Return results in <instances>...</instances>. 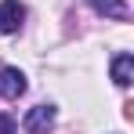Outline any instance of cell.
<instances>
[{
    "label": "cell",
    "mask_w": 134,
    "mask_h": 134,
    "mask_svg": "<svg viewBox=\"0 0 134 134\" xmlns=\"http://www.w3.org/2000/svg\"><path fill=\"white\" fill-rule=\"evenodd\" d=\"M131 80H134V54H116L112 58V83L131 87Z\"/></svg>",
    "instance_id": "4"
},
{
    "label": "cell",
    "mask_w": 134,
    "mask_h": 134,
    "mask_svg": "<svg viewBox=\"0 0 134 134\" xmlns=\"http://www.w3.org/2000/svg\"><path fill=\"white\" fill-rule=\"evenodd\" d=\"M0 134H15V120L11 116H0Z\"/></svg>",
    "instance_id": "6"
},
{
    "label": "cell",
    "mask_w": 134,
    "mask_h": 134,
    "mask_svg": "<svg viewBox=\"0 0 134 134\" xmlns=\"http://www.w3.org/2000/svg\"><path fill=\"white\" fill-rule=\"evenodd\" d=\"M22 18H25V7L18 0H4L0 4V33H18Z\"/></svg>",
    "instance_id": "3"
},
{
    "label": "cell",
    "mask_w": 134,
    "mask_h": 134,
    "mask_svg": "<svg viewBox=\"0 0 134 134\" xmlns=\"http://www.w3.org/2000/svg\"><path fill=\"white\" fill-rule=\"evenodd\" d=\"M22 127L29 134H47L54 127V105H36V109H29L25 120H22Z\"/></svg>",
    "instance_id": "1"
},
{
    "label": "cell",
    "mask_w": 134,
    "mask_h": 134,
    "mask_svg": "<svg viewBox=\"0 0 134 134\" xmlns=\"http://www.w3.org/2000/svg\"><path fill=\"white\" fill-rule=\"evenodd\" d=\"M0 94H4V98H11V102L25 94V76H22V72H18L15 65L0 69Z\"/></svg>",
    "instance_id": "2"
},
{
    "label": "cell",
    "mask_w": 134,
    "mask_h": 134,
    "mask_svg": "<svg viewBox=\"0 0 134 134\" xmlns=\"http://www.w3.org/2000/svg\"><path fill=\"white\" fill-rule=\"evenodd\" d=\"M91 7L105 18H127V4L123 0H91Z\"/></svg>",
    "instance_id": "5"
}]
</instances>
